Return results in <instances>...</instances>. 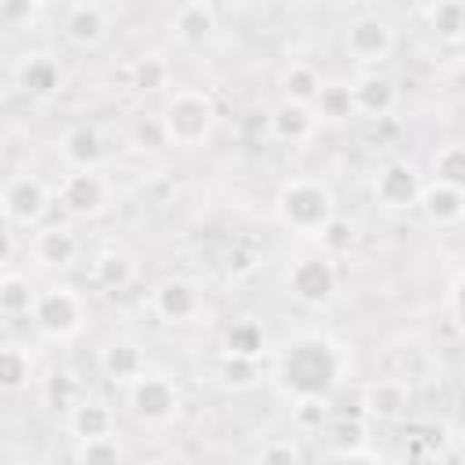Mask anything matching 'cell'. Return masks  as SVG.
Returning a JSON list of instances; mask_svg holds the SVG:
<instances>
[{
	"label": "cell",
	"instance_id": "obj_1",
	"mask_svg": "<svg viewBox=\"0 0 465 465\" xmlns=\"http://www.w3.org/2000/svg\"><path fill=\"white\" fill-rule=\"evenodd\" d=\"M341 374V356L327 338H298L287 345L280 360V385L298 400V396H323L338 385Z\"/></svg>",
	"mask_w": 465,
	"mask_h": 465
},
{
	"label": "cell",
	"instance_id": "obj_2",
	"mask_svg": "<svg viewBox=\"0 0 465 465\" xmlns=\"http://www.w3.org/2000/svg\"><path fill=\"white\" fill-rule=\"evenodd\" d=\"M276 222L302 236H320L323 225L338 214L334 193L320 178H287L272 200Z\"/></svg>",
	"mask_w": 465,
	"mask_h": 465
},
{
	"label": "cell",
	"instance_id": "obj_3",
	"mask_svg": "<svg viewBox=\"0 0 465 465\" xmlns=\"http://www.w3.org/2000/svg\"><path fill=\"white\" fill-rule=\"evenodd\" d=\"M160 124L167 134V145H203L218 124V105L207 91L196 87H182L174 94H167L163 109H160Z\"/></svg>",
	"mask_w": 465,
	"mask_h": 465
},
{
	"label": "cell",
	"instance_id": "obj_4",
	"mask_svg": "<svg viewBox=\"0 0 465 465\" xmlns=\"http://www.w3.org/2000/svg\"><path fill=\"white\" fill-rule=\"evenodd\" d=\"M29 316L47 338L65 341L84 327V302L69 283H51V287L36 291Z\"/></svg>",
	"mask_w": 465,
	"mask_h": 465
},
{
	"label": "cell",
	"instance_id": "obj_5",
	"mask_svg": "<svg viewBox=\"0 0 465 465\" xmlns=\"http://www.w3.org/2000/svg\"><path fill=\"white\" fill-rule=\"evenodd\" d=\"M127 407L145 425H167L182 411V392H178V385L167 374L145 371L142 378H134L127 385Z\"/></svg>",
	"mask_w": 465,
	"mask_h": 465
},
{
	"label": "cell",
	"instance_id": "obj_6",
	"mask_svg": "<svg viewBox=\"0 0 465 465\" xmlns=\"http://www.w3.org/2000/svg\"><path fill=\"white\" fill-rule=\"evenodd\" d=\"M287 291L309 305V309H323L334 291H338V269L327 254H305V258H294L291 269H287Z\"/></svg>",
	"mask_w": 465,
	"mask_h": 465
},
{
	"label": "cell",
	"instance_id": "obj_7",
	"mask_svg": "<svg viewBox=\"0 0 465 465\" xmlns=\"http://www.w3.org/2000/svg\"><path fill=\"white\" fill-rule=\"evenodd\" d=\"M396 47V29L381 15H356L345 25V54L356 58L360 65H381Z\"/></svg>",
	"mask_w": 465,
	"mask_h": 465
},
{
	"label": "cell",
	"instance_id": "obj_8",
	"mask_svg": "<svg viewBox=\"0 0 465 465\" xmlns=\"http://www.w3.org/2000/svg\"><path fill=\"white\" fill-rule=\"evenodd\" d=\"M47 203H51V193L47 185L36 178V174H15L4 189H0V211L11 225H36L44 214H47Z\"/></svg>",
	"mask_w": 465,
	"mask_h": 465
},
{
	"label": "cell",
	"instance_id": "obj_9",
	"mask_svg": "<svg viewBox=\"0 0 465 465\" xmlns=\"http://www.w3.org/2000/svg\"><path fill=\"white\" fill-rule=\"evenodd\" d=\"M58 203L73 218H94L109 203V182L98 171H69L58 185Z\"/></svg>",
	"mask_w": 465,
	"mask_h": 465
},
{
	"label": "cell",
	"instance_id": "obj_10",
	"mask_svg": "<svg viewBox=\"0 0 465 465\" xmlns=\"http://www.w3.org/2000/svg\"><path fill=\"white\" fill-rule=\"evenodd\" d=\"M418 193H421V174L407 160H392L374 174V200L389 211L418 207Z\"/></svg>",
	"mask_w": 465,
	"mask_h": 465
},
{
	"label": "cell",
	"instance_id": "obj_11",
	"mask_svg": "<svg viewBox=\"0 0 465 465\" xmlns=\"http://www.w3.org/2000/svg\"><path fill=\"white\" fill-rule=\"evenodd\" d=\"M62 33H65L69 44H76L84 51L98 47L109 36V7L105 4H94V0L69 4L65 15H62Z\"/></svg>",
	"mask_w": 465,
	"mask_h": 465
},
{
	"label": "cell",
	"instance_id": "obj_12",
	"mask_svg": "<svg viewBox=\"0 0 465 465\" xmlns=\"http://www.w3.org/2000/svg\"><path fill=\"white\" fill-rule=\"evenodd\" d=\"M349 98H352V116L360 113L367 120H381V116H389L396 109L400 91H396L392 76L374 69V73H363V76H356L349 84Z\"/></svg>",
	"mask_w": 465,
	"mask_h": 465
},
{
	"label": "cell",
	"instance_id": "obj_13",
	"mask_svg": "<svg viewBox=\"0 0 465 465\" xmlns=\"http://www.w3.org/2000/svg\"><path fill=\"white\" fill-rule=\"evenodd\" d=\"M153 309L163 323H185L200 312V291L185 276H167L153 287Z\"/></svg>",
	"mask_w": 465,
	"mask_h": 465
},
{
	"label": "cell",
	"instance_id": "obj_14",
	"mask_svg": "<svg viewBox=\"0 0 465 465\" xmlns=\"http://www.w3.org/2000/svg\"><path fill=\"white\" fill-rule=\"evenodd\" d=\"M15 84L29 98H51L62 91V65L47 51H29L15 65Z\"/></svg>",
	"mask_w": 465,
	"mask_h": 465
},
{
	"label": "cell",
	"instance_id": "obj_15",
	"mask_svg": "<svg viewBox=\"0 0 465 465\" xmlns=\"http://www.w3.org/2000/svg\"><path fill=\"white\" fill-rule=\"evenodd\" d=\"M98 367H102V374H105L113 385H131L134 378L145 374V352H142V345L131 341V338H113V341L102 345Z\"/></svg>",
	"mask_w": 465,
	"mask_h": 465
},
{
	"label": "cell",
	"instance_id": "obj_16",
	"mask_svg": "<svg viewBox=\"0 0 465 465\" xmlns=\"http://www.w3.org/2000/svg\"><path fill=\"white\" fill-rule=\"evenodd\" d=\"M411 407V385L403 378H378L371 385H363V414L389 421L400 418Z\"/></svg>",
	"mask_w": 465,
	"mask_h": 465
},
{
	"label": "cell",
	"instance_id": "obj_17",
	"mask_svg": "<svg viewBox=\"0 0 465 465\" xmlns=\"http://www.w3.org/2000/svg\"><path fill=\"white\" fill-rule=\"evenodd\" d=\"M418 207L421 214L447 229V225H458L461 214H465V189H450V185H440V182H421V193H418Z\"/></svg>",
	"mask_w": 465,
	"mask_h": 465
},
{
	"label": "cell",
	"instance_id": "obj_18",
	"mask_svg": "<svg viewBox=\"0 0 465 465\" xmlns=\"http://www.w3.org/2000/svg\"><path fill=\"white\" fill-rule=\"evenodd\" d=\"M65 421H69V432L80 443H87V440H109L116 432V414L102 400H76L69 407V418Z\"/></svg>",
	"mask_w": 465,
	"mask_h": 465
},
{
	"label": "cell",
	"instance_id": "obj_19",
	"mask_svg": "<svg viewBox=\"0 0 465 465\" xmlns=\"http://www.w3.org/2000/svg\"><path fill=\"white\" fill-rule=\"evenodd\" d=\"M76 251H80V240H76V232L69 225H44L33 236V258L44 269H65V265H73Z\"/></svg>",
	"mask_w": 465,
	"mask_h": 465
},
{
	"label": "cell",
	"instance_id": "obj_20",
	"mask_svg": "<svg viewBox=\"0 0 465 465\" xmlns=\"http://www.w3.org/2000/svg\"><path fill=\"white\" fill-rule=\"evenodd\" d=\"M102 156H105V145H102V134L94 127H69L62 134V160L69 163V171H98L102 167Z\"/></svg>",
	"mask_w": 465,
	"mask_h": 465
},
{
	"label": "cell",
	"instance_id": "obj_21",
	"mask_svg": "<svg viewBox=\"0 0 465 465\" xmlns=\"http://www.w3.org/2000/svg\"><path fill=\"white\" fill-rule=\"evenodd\" d=\"M171 29L178 33L182 44H203V40L218 29V11H214V4H207V0H189V4L174 7Z\"/></svg>",
	"mask_w": 465,
	"mask_h": 465
},
{
	"label": "cell",
	"instance_id": "obj_22",
	"mask_svg": "<svg viewBox=\"0 0 465 465\" xmlns=\"http://www.w3.org/2000/svg\"><path fill=\"white\" fill-rule=\"evenodd\" d=\"M265 352V327L254 316H240L225 327L222 334V356H236V360H254Z\"/></svg>",
	"mask_w": 465,
	"mask_h": 465
},
{
	"label": "cell",
	"instance_id": "obj_23",
	"mask_svg": "<svg viewBox=\"0 0 465 465\" xmlns=\"http://www.w3.org/2000/svg\"><path fill=\"white\" fill-rule=\"evenodd\" d=\"M421 15H425V22L440 44L458 47L465 40V4L461 0H436Z\"/></svg>",
	"mask_w": 465,
	"mask_h": 465
},
{
	"label": "cell",
	"instance_id": "obj_24",
	"mask_svg": "<svg viewBox=\"0 0 465 465\" xmlns=\"http://www.w3.org/2000/svg\"><path fill=\"white\" fill-rule=\"evenodd\" d=\"M312 127H316V116H312L309 105L280 102V105L272 109V116H269V131H272V138H276V142H287V145L305 142V138L312 134Z\"/></svg>",
	"mask_w": 465,
	"mask_h": 465
},
{
	"label": "cell",
	"instance_id": "obj_25",
	"mask_svg": "<svg viewBox=\"0 0 465 465\" xmlns=\"http://www.w3.org/2000/svg\"><path fill=\"white\" fill-rule=\"evenodd\" d=\"M134 280V258L124 247H105L94 258V283L105 291H124Z\"/></svg>",
	"mask_w": 465,
	"mask_h": 465
},
{
	"label": "cell",
	"instance_id": "obj_26",
	"mask_svg": "<svg viewBox=\"0 0 465 465\" xmlns=\"http://www.w3.org/2000/svg\"><path fill=\"white\" fill-rule=\"evenodd\" d=\"M320 73L309 65V62H291L283 73H280V87H283V102H294V105H309L312 109V98L320 91Z\"/></svg>",
	"mask_w": 465,
	"mask_h": 465
},
{
	"label": "cell",
	"instance_id": "obj_27",
	"mask_svg": "<svg viewBox=\"0 0 465 465\" xmlns=\"http://www.w3.org/2000/svg\"><path fill=\"white\" fill-rule=\"evenodd\" d=\"M127 76H131V91H138V94H153V91H160V87H167V76H171V69H167V62L160 58V54H142V58H134L131 65H127Z\"/></svg>",
	"mask_w": 465,
	"mask_h": 465
},
{
	"label": "cell",
	"instance_id": "obj_28",
	"mask_svg": "<svg viewBox=\"0 0 465 465\" xmlns=\"http://www.w3.org/2000/svg\"><path fill=\"white\" fill-rule=\"evenodd\" d=\"M36 291L22 272H0V316H25L33 309Z\"/></svg>",
	"mask_w": 465,
	"mask_h": 465
},
{
	"label": "cell",
	"instance_id": "obj_29",
	"mask_svg": "<svg viewBox=\"0 0 465 465\" xmlns=\"http://www.w3.org/2000/svg\"><path fill=\"white\" fill-rule=\"evenodd\" d=\"M312 116H323V120H349V116H352L349 84H341V80L320 84V91H316V98H312Z\"/></svg>",
	"mask_w": 465,
	"mask_h": 465
},
{
	"label": "cell",
	"instance_id": "obj_30",
	"mask_svg": "<svg viewBox=\"0 0 465 465\" xmlns=\"http://www.w3.org/2000/svg\"><path fill=\"white\" fill-rule=\"evenodd\" d=\"M432 182L450 185V189H465V149L458 142L436 149V156H432Z\"/></svg>",
	"mask_w": 465,
	"mask_h": 465
},
{
	"label": "cell",
	"instance_id": "obj_31",
	"mask_svg": "<svg viewBox=\"0 0 465 465\" xmlns=\"http://www.w3.org/2000/svg\"><path fill=\"white\" fill-rule=\"evenodd\" d=\"M331 447L341 454H356V450H367V421L360 414H345L331 425Z\"/></svg>",
	"mask_w": 465,
	"mask_h": 465
},
{
	"label": "cell",
	"instance_id": "obj_32",
	"mask_svg": "<svg viewBox=\"0 0 465 465\" xmlns=\"http://www.w3.org/2000/svg\"><path fill=\"white\" fill-rule=\"evenodd\" d=\"M29 374H33L29 356L18 345H0V389L15 392V389H22L29 381Z\"/></svg>",
	"mask_w": 465,
	"mask_h": 465
},
{
	"label": "cell",
	"instance_id": "obj_33",
	"mask_svg": "<svg viewBox=\"0 0 465 465\" xmlns=\"http://www.w3.org/2000/svg\"><path fill=\"white\" fill-rule=\"evenodd\" d=\"M327 414H331V407H327L323 396H298V400L291 403V421H294V429H302V432H316V429L327 421Z\"/></svg>",
	"mask_w": 465,
	"mask_h": 465
},
{
	"label": "cell",
	"instance_id": "obj_34",
	"mask_svg": "<svg viewBox=\"0 0 465 465\" xmlns=\"http://www.w3.org/2000/svg\"><path fill=\"white\" fill-rule=\"evenodd\" d=\"M131 142H134V149H142V153H160V149H167V134H163L160 116H138L134 127H131Z\"/></svg>",
	"mask_w": 465,
	"mask_h": 465
},
{
	"label": "cell",
	"instance_id": "obj_35",
	"mask_svg": "<svg viewBox=\"0 0 465 465\" xmlns=\"http://www.w3.org/2000/svg\"><path fill=\"white\" fill-rule=\"evenodd\" d=\"M76 461L80 465H124V454H120V443L109 436V440H87V443H80Z\"/></svg>",
	"mask_w": 465,
	"mask_h": 465
},
{
	"label": "cell",
	"instance_id": "obj_36",
	"mask_svg": "<svg viewBox=\"0 0 465 465\" xmlns=\"http://www.w3.org/2000/svg\"><path fill=\"white\" fill-rule=\"evenodd\" d=\"M320 240V247L327 251V254H341V251H349L352 243H356V229H352V222H345V218H331L327 225H323V232L316 236Z\"/></svg>",
	"mask_w": 465,
	"mask_h": 465
},
{
	"label": "cell",
	"instance_id": "obj_37",
	"mask_svg": "<svg viewBox=\"0 0 465 465\" xmlns=\"http://www.w3.org/2000/svg\"><path fill=\"white\" fill-rule=\"evenodd\" d=\"M218 378H222L229 389H247V385H254V378H258V363H254V360L222 356V360H218Z\"/></svg>",
	"mask_w": 465,
	"mask_h": 465
},
{
	"label": "cell",
	"instance_id": "obj_38",
	"mask_svg": "<svg viewBox=\"0 0 465 465\" xmlns=\"http://www.w3.org/2000/svg\"><path fill=\"white\" fill-rule=\"evenodd\" d=\"M258 465H298V447L291 440H269L258 454Z\"/></svg>",
	"mask_w": 465,
	"mask_h": 465
},
{
	"label": "cell",
	"instance_id": "obj_39",
	"mask_svg": "<svg viewBox=\"0 0 465 465\" xmlns=\"http://www.w3.org/2000/svg\"><path fill=\"white\" fill-rule=\"evenodd\" d=\"M47 396H51L54 407H62V411L69 414V407L76 403V385L69 381V374H54L51 385H47Z\"/></svg>",
	"mask_w": 465,
	"mask_h": 465
},
{
	"label": "cell",
	"instance_id": "obj_40",
	"mask_svg": "<svg viewBox=\"0 0 465 465\" xmlns=\"http://www.w3.org/2000/svg\"><path fill=\"white\" fill-rule=\"evenodd\" d=\"M338 465H385V458L367 447V450H356V454H341Z\"/></svg>",
	"mask_w": 465,
	"mask_h": 465
},
{
	"label": "cell",
	"instance_id": "obj_41",
	"mask_svg": "<svg viewBox=\"0 0 465 465\" xmlns=\"http://www.w3.org/2000/svg\"><path fill=\"white\" fill-rule=\"evenodd\" d=\"M36 11V4H0V18H29Z\"/></svg>",
	"mask_w": 465,
	"mask_h": 465
},
{
	"label": "cell",
	"instance_id": "obj_42",
	"mask_svg": "<svg viewBox=\"0 0 465 465\" xmlns=\"http://www.w3.org/2000/svg\"><path fill=\"white\" fill-rule=\"evenodd\" d=\"M11 254H15V232L7 225H0V269L11 262Z\"/></svg>",
	"mask_w": 465,
	"mask_h": 465
},
{
	"label": "cell",
	"instance_id": "obj_43",
	"mask_svg": "<svg viewBox=\"0 0 465 465\" xmlns=\"http://www.w3.org/2000/svg\"><path fill=\"white\" fill-rule=\"evenodd\" d=\"M458 298H461V276L450 280V312H454V323H461V309H458Z\"/></svg>",
	"mask_w": 465,
	"mask_h": 465
},
{
	"label": "cell",
	"instance_id": "obj_44",
	"mask_svg": "<svg viewBox=\"0 0 465 465\" xmlns=\"http://www.w3.org/2000/svg\"><path fill=\"white\" fill-rule=\"evenodd\" d=\"M145 465H160V461H145Z\"/></svg>",
	"mask_w": 465,
	"mask_h": 465
}]
</instances>
